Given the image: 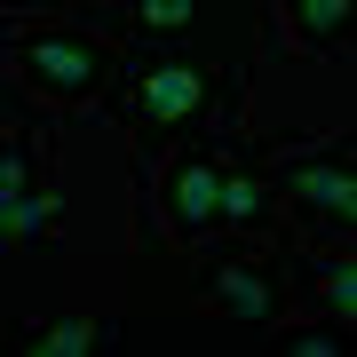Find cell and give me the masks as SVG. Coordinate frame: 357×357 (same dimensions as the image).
Here are the masks:
<instances>
[{
	"label": "cell",
	"instance_id": "7c38bea8",
	"mask_svg": "<svg viewBox=\"0 0 357 357\" xmlns=\"http://www.w3.org/2000/svg\"><path fill=\"white\" fill-rule=\"evenodd\" d=\"M278 349H302V357H333L342 349V318H302V326H270Z\"/></svg>",
	"mask_w": 357,
	"mask_h": 357
},
{
	"label": "cell",
	"instance_id": "5b68a950",
	"mask_svg": "<svg viewBox=\"0 0 357 357\" xmlns=\"http://www.w3.org/2000/svg\"><path fill=\"white\" fill-rule=\"evenodd\" d=\"M199 302L215 318H246V326H278L286 318V278L255 255H222L215 270L199 278Z\"/></svg>",
	"mask_w": 357,
	"mask_h": 357
},
{
	"label": "cell",
	"instance_id": "9c48e42d",
	"mask_svg": "<svg viewBox=\"0 0 357 357\" xmlns=\"http://www.w3.org/2000/svg\"><path fill=\"white\" fill-rule=\"evenodd\" d=\"M32 357H96L119 342V318H56V326H16Z\"/></svg>",
	"mask_w": 357,
	"mask_h": 357
},
{
	"label": "cell",
	"instance_id": "30bf717a",
	"mask_svg": "<svg viewBox=\"0 0 357 357\" xmlns=\"http://www.w3.org/2000/svg\"><path fill=\"white\" fill-rule=\"evenodd\" d=\"M48 230H64V199L56 191H24V199L0 206V238L8 246H32V238H48Z\"/></svg>",
	"mask_w": 357,
	"mask_h": 357
},
{
	"label": "cell",
	"instance_id": "52a82bcc",
	"mask_svg": "<svg viewBox=\"0 0 357 357\" xmlns=\"http://www.w3.org/2000/svg\"><path fill=\"white\" fill-rule=\"evenodd\" d=\"M294 278H302V294L318 302V318H342V326H349V310H357V262H349V246H318V255H302Z\"/></svg>",
	"mask_w": 357,
	"mask_h": 357
},
{
	"label": "cell",
	"instance_id": "8fae6325",
	"mask_svg": "<svg viewBox=\"0 0 357 357\" xmlns=\"http://www.w3.org/2000/svg\"><path fill=\"white\" fill-rule=\"evenodd\" d=\"M119 24H128V32H191L199 24V8H191V0H128V8H119Z\"/></svg>",
	"mask_w": 357,
	"mask_h": 357
},
{
	"label": "cell",
	"instance_id": "277c9868",
	"mask_svg": "<svg viewBox=\"0 0 357 357\" xmlns=\"http://www.w3.org/2000/svg\"><path fill=\"white\" fill-rule=\"evenodd\" d=\"M270 183H278V206L294 215V230H318L326 246H349V222H357V151L349 143L286 159Z\"/></svg>",
	"mask_w": 357,
	"mask_h": 357
},
{
	"label": "cell",
	"instance_id": "3957f363",
	"mask_svg": "<svg viewBox=\"0 0 357 357\" xmlns=\"http://www.w3.org/2000/svg\"><path fill=\"white\" fill-rule=\"evenodd\" d=\"M215 206H222V151L206 143H167L151 159V230L175 246H215Z\"/></svg>",
	"mask_w": 357,
	"mask_h": 357
},
{
	"label": "cell",
	"instance_id": "7a4b0ae2",
	"mask_svg": "<svg viewBox=\"0 0 357 357\" xmlns=\"http://www.w3.org/2000/svg\"><path fill=\"white\" fill-rule=\"evenodd\" d=\"M128 48H112L96 24H16L8 32V72L16 88L40 96L48 112H88L119 88Z\"/></svg>",
	"mask_w": 357,
	"mask_h": 357
},
{
	"label": "cell",
	"instance_id": "8992f818",
	"mask_svg": "<svg viewBox=\"0 0 357 357\" xmlns=\"http://www.w3.org/2000/svg\"><path fill=\"white\" fill-rule=\"evenodd\" d=\"M278 222V183L255 159H222V206H215V246H238L246 230Z\"/></svg>",
	"mask_w": 357,
	"mask_h": 357
},
{
	"label": "cell",
	"instance_id": "6da1fadb",
	"mask_svg": "<svg viewBox=\"0 0 357 357\" xmlns=\"http://www.w3.org/2000/svg\"><path fill=\"white\" fill-rule=\"evenodd\" d=\"M112 112L128 119V143L151 167L167 143H183L191 128H215L230 135V112H238V79L222 64L191 56L183 40H135L128 64H119V88H112Z\"/></svg>",
	"mask_w": 357,
	"mask_h": 357
},
{
	"label": "cell",
	"instance_id": "ba28073f",
	"mask_svg": "<svg viewBox=\"0 0 357 357\" xmlns=\"http://www.w3.org/2000/svg\"><path fill=\"white\" fill-rule=\"evenodd\" d=\"M270 32H286L302 56H342V40H349V0H302V8H270Z\"/></svg>",
	"mask_w": 357,
	"mask_h": 357
}]
</instances>
